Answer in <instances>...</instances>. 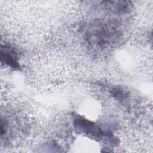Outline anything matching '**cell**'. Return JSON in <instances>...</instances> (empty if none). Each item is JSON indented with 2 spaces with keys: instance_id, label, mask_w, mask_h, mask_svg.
Masks as SVG:
<instances>
[{
  "instance_id": "1",
  "label": "cell",
  "mask_w": 153,
  "mask_h": 153,
  "mask_svg": "<svg viewBox=\"0 0 153 153\" xmlns=\"http://www.w3.org/2000/svg\"><path fill=\"white\" fill-rule=\"evenodd\" d=\"M74 125L76 129L91 137L99 138L101 137L102 135V131L96 124L85 119H76Z\"/></svg>"
},
{
  "instance_id": "2",
  "label": "cell",
  "mask_w": 153,
  "mask_h": 153,
  "mask_svg": "<svg viewBox=\"0 0 153 153\" xmlns=\"http://www.w3.org/2000/svg\"><path fill=\"white\" fill-rule=\"evenodd\" d=\"M1 62L14 68H19L17 56L14 50L9 47H1Z\"/></svg>"
}]
</instances>
